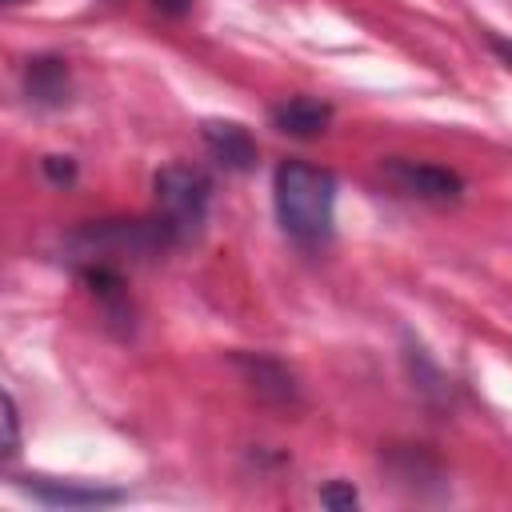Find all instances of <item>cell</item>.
Instances as JSON below:
<instances>
[{"label":"cell","instance_id":"6da1fadb","mask_svg":"<svg viewBox=\"0 0 512 512\" xmlns=\"http://www.w3.org/2000/svg\"><path fill=\"white\" fill-rule=\"evenodd\" d=\"M272 200L280 228L300 244H320L332 236V212H336V176L328 168L284 160L272 176Z\"/></svg>","mask_w":512,"mask_h":512},{"label":"cell","instance_id":"7a4b0ae2","mask_svg":"<svg viewBox=\"0 0 512 512\" xmlns=\"http://www.w3.org/2000/svg\"><path fill=\"white\" fill-rule=\"evenodd\" d=\"M208 176L188 164H168L156 176V204H160V228L176 240L200 232L208 216Z\"/></svg>","mask_w":512,"mask_h":512},{"label":"cell","instance_id":"3957f363","mask_svg":"<svg viewBox=\"0 0 512 512\" xmlns=\"http://www.w3.org/2000/svg\"><path fill=\"white\" fill-rule=\"evenodd\" d=\"M384 180L396 192H404L412 200H424V204H452L464 192V180L452 168L428 164V160H408V156L384 160Z\"/></svg>","mask_w":512,"mask_h":512},{"label":"cell","instance_id":"277c9868","mask_svg":"<svg viewBox=\"0 0 512 512\" xmlns=\"http://www.w3.org/2000/svg\"><path fill=\"white\" fill-rule=\"evenodd\" d=\"M328 124H332V108L316 96H288L272 108V128L284 136H296V140L324 136Z\"/></svg>","mask_w":512,"mask_h":512},{"label":"cell","instance_id":"5b68a950","mask_svg":"<svg viewBox=\"0 0 512 512\" xmlns=\"http://www.w3.org/2000/svg\"><path fill=\"white\" fill-rule=\"evenodd\" d=\"M204 144H208V152H212L224 168L244 172V168L256 164V140H252V132H248L244 124H236V120H208V124H204Z\"/></svg>","mask_w":512,"mask_h":512},{"label":"cell","instance_id":"8992f818","mask_svg":"<svg viewBox=\"0 0 512 512\" xmlns=\"http://www.w3.org/2000/svg\"><path fill=\"white\" fill-rule=\"evenodd\" d=\"M44 504L52 508H92V504H112L116 492H104V488H80V484H64V480H36L28 484Z\"/></svg>","mask_w":512,"mask_h":512},{"label":"cell","instance_id":"52a82bcc","mask_svg":"<svg viewBox=\"0 0 512 512\" xmlns=\"http://www.w3.org/2000/svg\"><path fill=\"white\" fill-rule=\"evenodd\" d=\"M28 84H32L36 96H60V88H64V68H60L56 60H36V64L28 68Z\"/></svg>","mask_w":512,"mask_h":512},{"label":"cell","instance_id":"ba28073f","mask_svg":"<svg viewBox=\"0 0 512 512\" xmlns=\"http://www.w3.org/2000/svg\"><path fill=\"white\" fill-rule=\"evenodd\" d=\"M320 500L332 504V508H352V504H356V492H352V488H324Z\"/></svg>","mask_w":512,"mask_h":512},{"label":"cell","instance_id":"9c48e42d","mask_svg":"<svg viewBox=\"0 0 512 512\" xmlns=\"http://www.w3.org/2000/svg\"><path fill=\"white\" fill-rule=\"evenodd\" d=\"M4 424H8V444H4V452L12 456V452H16V400H12V396H4Z\"/></svg>","mask_w":512,"mask_h":512},{"label":"cell","instance_id":"30bf717a","mask_svg":"<svg viewBox=\"0 0 512 512\" xmlns=\"http://www.w3.org/2000/svg\"><path fill=\"white\" fill-rule=\"evenodd\" d=\"M156 4H160V8H172V12H184V8H188L184 0H156Z\"/></svg>","mask_w":512,"mask_h":512},{"label":"cell","instance_id":"8fae6325","mask_svg":"<svg viewBox=\"0 0 512 512\" xmlns=\"http://www.w3.org/2000/svg\"><path fill=\"white\" fill-rule=\"evenodd\" d=\"M8 4H12V0H8Z\"/></svg>","mask_w":512,"mask_h":512}]
</instances>
